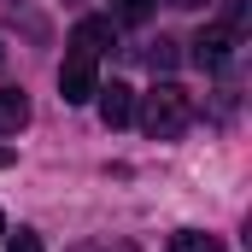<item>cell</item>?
Segmentation results:
<instances>
[{
	"mask_svg": "<svg viewBox=\"0 0 252 252\" xmlns=\"http://www.w3.org/2000/svg\"><path fill=\"white\" fill-rule=\"evenodd\" d=\"M6 252H41V241H35L30 229H18V235H12V247H6Z\"/></svg>",
	"mask_w": 252,
	"mask_h": 252,
	"instance_id": "30bf717a",
	"label": "cell"
},
{
	"mask_svg": "<svg viewBox=\"0 0 252 252\" xmlns=\"http://www.w3.org/2000/svg\"><path fill=\"white\" fill-rule=\"evenodd\" d=\"M70 41H76V47H88V53L112 47V18H82V24L70 30Z\"/></svg>",
	"mask_w": 252,
	"mask_h": 252,
	"instance_id": "8992f818",
	"label": "cell"
},
{
	"mask_svg": "<svg viewBox=\"0 0 252 252\" xmlns=\"http://www.w3.org/2000/svg\"><path fill=\"white\" fill-rule=\"evenodd\" d=\"M112 252H135V247H112Z\"/></svg>",
	"mask_w": 252,
	"mask_h": 252,
	"instance_id": "4fadbf2b",
	"label": "cell"
},
{
	"mask_svg": "<svg viewBox=\"0 0 252 252\" xmlns=\"http://www.w3.org/2000/svg\"><path fill=\"white\" fill-rule=\"evenodd\" d=\"M0 235H6V217H0Z\"/></svg>",
	"mask_w": 252,
	"mask_h": 252,
	"instance_id": "5bb4252c",
	"label": "cell"
},
{
	"mask_svg": "<svg viewBox=\"0 0 252 252\" xmlns=\"http://www.w3.org/2000/svg\"><path fill=\"white\" fill-rule=\"evenodd\" d=\"M135 118H141V129H147L153 141H170V135H182V129L193 124V100H188L182 82H158L153 94H141Z\"/></svg>",
	"mask_w": 252,
	"mask_h": 252,
	"instance_id": "6da1fadb",
	"label": "cell"
},
{
	"mask_svg": "<svg viewBox=\"0 0 252 252\" xmlns=\"http://www.w3.org/2000/svg\"><path fill=\"white\" fill-rule=\"evenodd\" d=\"M170 6H199V0H170Z\"/></svg>",
	"mask_w": 252,
	"mask_h": 252,
	"instance_id": "7c38bea8",
	"label": "cell"
},
{
	"mask_svg": "<svg viewBox=\"0 0 252 252\" xmlns=\"http://www.w3.org/2000/svg\"><path fill=\"white\" fill-rule=\"evenodd\" d=\"M12 158H18V153H12V147H0V170H6V164H12Z\"/></svg>",
	"mask_w": 252,
	"mask_h": 252,
	"instance_id": "8fae6325",
	"label": "cell"
},
{
	"mask_svg": "<svg viewBox=\"0 0 252 252\" xmlns=\"http://www.w3.org/2000/svg\"><path fill=\"white\" fill-rule=\"evenodd\" d=\"M229 47H235V30H229V24H211V30L193 41V64L217 70V64H229Z\"/></svg>",
	"mask_w": 252,
	"mask_h": 252,
	"instance_id": "277c9868",
	"label": "cell"
},
{
	"mask_svg": "<svg viewBox=\"0 0 252 252\" xmlns=\"http://www.w3.org/2000/svg\"><path fill=\"white\" fill-rule=\"evenodd\" d=\"M94 88H100V53H88V47H64V64H59V100L64 106H88L94 100Z\"/></svg>",
	"mask_w": 252,
	"mask_h": 252,
	"instance_id": "7a4b0ae2",
	"label": "cell"
},
{
	"mask_svg": "<svg viewBox=\"0 0 252 252\" xmlns=\"http://www.w3.org/2000/svg\"><path fill=\"white\" fill-rule=\"evenodd\" d=\"M170 252H217V241L199 229H182V235H170Z\"/></svg>",
	"mask_w": 252,
	"mask_h": 252,
	"instance_id": "52a82bcc",
	"label": "cell"
},
{
	"mask_svg": "<svg viewBox=\"0 0 252 252\" xmlns=\"http://www.w3.org/2000/svg\"><path fill=\"white\" fill-rule=\"evenodd\" d=\"M147 59H153V70H170V64H176V41H153Z\"/></svg>",
	"mask_w": 252,
	"mask_h": 252,
	"instance_id": "9c48e42d",
	"label": "cell"
},
{
	"mask_svg": "<svg viewBox=\"0 0 252 252\" xmlns=\"http://www.w3.org/2000/svg\"><path fill=\"white\" fill-rule=\"evenodd\" d=\"M24 124H30V100H24V88H0V135H18Z\"/></svg>",
	"mask_w": 252,
	"mask_h": 252,
	"instance_id": "5b68a950",
	"label": "cell"
},
{
	"mask_svg": "<svg viewBox=\"0 0 252 252\" xmlns=\"http://www.w3.org/2000/svg\"><path fill=\"white\" fill-rule=\"evenodd\" d=\"M94 94H100V124H106V129H124V124H135V88L112 82V88H94Z\"/></svg>",
	"mask_w": 252,
	"mask_h": 252,
	"instance_id": "3957f363",
	"label": "cell"
},
{
	"mask_svg": "<svg viewBox=\"0 0 252 252\" xmlns=\"http://www.w3.org/2000/svg\"><path fill=\"white\" fill-rule=\"evenodd\" d=\"M147 12H153V0H112V18L118 24H147Z\"/></svg>",
	"mask_w": 252,
	"mask_h": 252,
	"instance_id": "ba28073f",
	"label": "cell"
}]
</instances>
